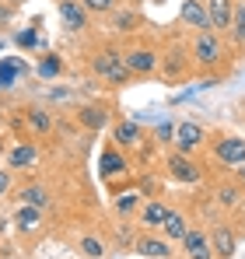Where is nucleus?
<instances>
[{"label": "nucleus", "instance_id": "f257e3e1", "mask_svg": "<svg viewBox=\"0 0 245 259\" xmlns=\"http://www.w3.org/2000/svg\"><path fill=\"white\" fill-rule=\"evenodd\" d=\"M91 67H95V74L98 77H105L109 84H126L130 81V67H126V56H123L119 49H98L95 53V60H91Z\"/></svg>", "mask_w": 245, "mask_h": 259}, {"label": "nucleus", "instance_id": "f03ea898", "mask_svg": "<svg viewBox=\"0 0 245 259\" xmlns=\"http://www.w3.org/2000/svg\"><path fill=\"white\" fill-rule=\"evenodd\" d=\"M175 147H179L182 154L200 151V147H203V126H200V123H193V119L179 123V126H175Z\"/></svg>", "mask_w": 245, "mask_h": 259}, {"label": "nucleus", "instance_id": "7ed1b4c3", "mask_svg": "<svg viewBox=\"0 0 245 259\" xmlns=\"http://www.w3.org/2000/svg\"><path fill=\"white\" fill-rule=\"evenodd\" d=\"M182 249H186V259H214V242H210V235L200 231V228H189L186 231Z\"/></svg>", "mask_w": 245, "mask_h": 259}, {"label": "nucleus", "instance_id": "20e7f679", "mask_svg": "<svg viewBox=\"0 0 245 259\" xmlns=\"http://www.w3.org/2000/svg\"><path fill=\"white\" fill-rule=\"evenodd\" d=\"M60 25L67 28V32H81L84 25H88V7H84L81 0H60Z\"/></svg>", "mask_w": 245, "mask_h": 259}, {"label": "nucleus", "instance_id": "39448f33", "mask_svg": "<svg viewBox=\"0 0 245 259\" xmlns=\"http://www.w3.org/2000/svg\"><path fill=\"white\" fill-rule=\"evenodd\" d=\"M193 56H196L203 67H214V63L221 60V39H217L214 32H200L196 42H193Z\"/></svg>", "mask_w": 245, "mask_h": 259}, {"label": "nucleus", "instance_id": "423d86ee", "mask_svg": "<svg viewBox=\"0 0 245 259\" xmlns=\"http://www.w3.org/2000/svg\"><path fill=\"white\" fill-rule=\"evenodd\" d=\"M123 56H126L130 74H154V67H158V53L147 49V46H137V49H130V53H123Z\"/></svg>", "mask_w": 245, "mask_h": 259}, {"label": "nucleus", "instance_id": "0eeeda50", "mask_svg": "<svg viewBox=\"0 0 245 259\" xmlns=\"http://www.w3.org/2000/svg\"><path fill=\"white\" fill-rule=\"evenodd\" d=\"M207 14H210L214 32H228L231 21H235V4L231 0H207Z\"/></svg>", "mask_w": 245, "mask_h": 259}, {"label": "nucleus", "instance_id": "6e6552de", "mask_svg": "<svg viewBox=\"0 0 245 259\" xmlns=\"http://www.w3.org/2000/svg\"><path fill=\"white\" fill-rule=\"evenodd\" d=\"M168 175L172 179H179V182H200V165L196 161H189V154H172L168 158Z\"/></svg>", "mask_w": 245, "mask_h": 259}, {"label": "nucleus", "instance_id": "1a4fd4ad", "mask_svg": "<svg viewBox=\"0 0 245 259\" xmlns=\"http://www.w3.org/2000/svg\"><path fill=\"white\" fill-rule=\"evenodd\" d=\"M182 21L189 28H200V32H214L210 28V14H207V4L200 0H182Z\"/></svg>", "mask_w": 245, "mask_h": 259}, {"label": "nucleus", "instance_id": "9d476101", "mask_svg": "<svg viewBox=\"0 0 245 259\" xmlns=\"http://www.w3.org/2000/svg\"><path fill=\"white\" fill-rule=\"evenodd\" d=\"M217 161H224V165H242L245 161V140L242 137H224V140H217Z\"/></svg>", "mask_w": 245, "mask_h": 259}, {"label": "nucleus", "instance_id": "9b49d317", "mask_svg": "<svg viewBox=\"0 0 245 259\" xmlns=\"http://www.w3.org/2000/svg\"><path fill=\"white\" fill-rule=\"evenodd\" d=\"M137 252L147 256V259H165V256H172V245H168V238L140 235V238H137Z\"/></svg>", "mask_w": 245, "mask_h": 259}, {"label": "nucleus", "instance_id": "f8f14e48", "mask_svg": "<svg viewBox=\"0 0 245 259\" xmlns=\"http://www.w3.org/2000/svg\"><path fill=\"white\" fill-rule=\"evenodd\" d=\"M35 158H39V147L25 140V144H14V147H11L7 165H11V168H32V165H35Z\"/></svg>", "mask_w": 245, "mask_h": 259}, {"label": "nucleus", "instance_id": "ddd939ff", "mask_svg": "<svg viewBox=\"0 0 245 259\" xmlns=\"http://www.w3.org/2000/svg\"><path fill=\"white\" fill-rule=\"evenodd\" d=\"M210 242H214V256H217V259H231V256H235V235H231L224 224H221V228H214Z\"/></svg>", "mask_w": 245, "mask_h": 259}, {"label": "nucleus", "instance_id": "4468645a", "mask_svg": "<svg viewBox=\"0 0 245 259\" xmlns=\"http://www.w3.org/2000/svg\"><path fill=\"white\" fill-rule=\"evenodd\" d=\"M39 221H42V210H39V207H28V203H21V210L14 214V228H18L21 235H32V231L39 228Z\"/></svg>", "mask_w": 245, "mask_h": 259}, {"label": "nucleus", "instance_id": "2eb2a0df", "mask_svg": "<svg viewBox=\"0 0 245 259\" xmlns=\"http://www.w3.org/2000/svg\"><path fill=\"white\" fill-rule=\"evenodd\" d=\"M116 144H119V147H137V144H140V126H137V119H119V123H116Z\"/></svg>", "mask_w": 245, "mask_h": 259}, {"label": "nucleus", "instance_id": "dca6fc26", "mask_svg": "<svg viewBox=\"0 0 245 259\" xmlns=\"http://www.w3.org/2000/svg\"><path fill=\"white\" fill-rule=\"evenodd\" d=\"M168 214H172V210H168L165 203H158V200H154V203H144L140 221H144V228H161L165 221H168Z\"/></svg>", "mask_w": 245, "mask_h": 259}, {"label": "nucleus", "instance_id": "f3484780", "mask_svg": "<svg viewBox=\"0 0 245 259\" xmlns=\"http://www.w3.org/2000/svg\"><path fill=\"white\" fill-rule=\"evenodd\" d=\"M98 168H102V175H105V179L123 175V168H126V158H123L119 151H105V154H102V161H98Z\"/></svg>", "mask_w": 245, "mask_h": 259}, {"label": "nucleus", "instance_id": "a211bd4d", "mask_svg": "<svg viewBox=\"0 0 245 259\" xmlns=\"http://www.w3.org/2000/svg\"><path fill=\"white\" fill-rule=\"evenodd\" d=\"M161 231H165V238H172V242H182V238H186V231H189V228H186V217L172 210V214H168V221L161 224Z\"/></svg>", "mask_w": 245, "mask_h": 259}, {"label": "nucleus", "instance_id": "6ab92c4d", "mask_svg": "<svg viewBox=\"0 0 245 259\" xmlns=\"http://www.w3.org/2000/svg\"><path fill=\"white\" fill-rule=\"evenodd\" d=\"M18 200H21V203H28V207H46V203H49V193H46V189H42V186H25V189H21V193H18Z\"/></svg>", "mask_w": 245, "mask_h": 259}, {"label": "nucleus", "instance_id": "aec40b11", "mask_svg": "<svg viewBox=\"0 0 245 259\" xmlns=\"http://www.w3.org/2000/svg\"><path fill=\"white\" fill-rule=\"evenodd\" d=\"M25 123H28V130H32V133H49V130H53V119H49L42 109H32V112L25 116Z\"/></svg>", "mask_w": 245, "mask_h": 259}, {"label": "nucleus", "instance_id": "412c9836", "mask_svg": "<svg viewBox=\"0 0 245 259\" xmlns=\"http://www.w3.org/2000/svg\"><path fill=\"white\" fill-rule=\"evenodd\" d=\"M81 252L88 259H102V256H105V245H102L95 235H84V238H81Z\"/></svg>", "mask_w": 245, "mask_h": 259}, {"label": "nucleus", "instance_id": "4be33fe9", "mask_svg": "<svg viewBox=\"0 0 245 259\" xmlns=\"http://www.w3.org/2000/svg\"><path fill=\"white\" fill-rule=\"evenodd\" d=\"M18 70H21V63H14V60H7V63H0V88H11V84H14V77H18Z\"/></svg>", "mask_w": 245, "mask_h": 259}, {"label": "nucleus", "instance_id": "5701e85b", "mask_svg": "<svg viewBox=\"0 0 245 259\" xmlns=\"http://www.w3.org/2000/svg\"><path fill=\"white\" fill-rule=\"evenodd\" d=\"M137 25H140V18H137L133 11H116V28H119V32H133Z\"/></svg>", "mask_w": 245, "mask_h": 259}, {"label": "nucleus", "instance_id": "b1692460", "mask_svg": "<svg viewBox=\"0 0 245 259\" xmlns=\"http://www.w3.org/2000/svg\"><path fill=\"white\" fill-rule=\"evenodd\" d=\"M231 32H235V39L245 42V0L235 7V21H231Z\"/></svg>", "mask_w": 245, "mask_h": 259}, {"label": "nucleus", "instance_id": "393cba45", "mask_svg": "<svg viewBox=\"0 0 245 259\" xmlns=\"http://www.w3.org/2000/svg\"><path fill=\"white\" fill-rule=\"evenodd\" d=\"M81 123H84V126H91V130H98L102 123H105V112H102V109H84Z\"/></svg>", "mask_w": 245, "mask_h": 259}, {"label": "nucleus", "instance_id": "a878e982", "mask_svg": "<svg viewBox=\"0 0 245 259\" xmlns=\"http://www.w3.org/2000/svg\"><path fill=\"white\" fill-rule=\"evenodd\" d=\"M88 11H95V14H112L116 11V0H81Z\"/></svg>", "mask_w": 245, "mask_h": 259}, {"label": "nucleus", "instance_id": "bb28decb", "mask_svg": "<svg viewBox=\"0 0 245 259\" xmlns=\"http://www.w3.org/2000/svg\"><path fill=\"white\" fill-rule=\"evenodd\" d=\"M39 74H42V77L60 74V56H46V60H42V67H39Z\"/></svg>", "mask_w": 245, "mask_h": 259}, {"label": "nucleus", "instance_id": "cd10ccee", "mask_svg": "<svg viewBox=\"0 0 245 259\" xmlns=\"http://www.w3.org/2000/svg\"><path fill=\"white\" fill-rule=\"evenodd\" d=\"M133 207H137V193H123L119 200H116V210H119V214H130Z\"/></svg>", "mask_w": 245, "mask_h": 259}, {"label": "nucleus", "instance_id": "c85d7f7f", "mask_svg": "<svg viewBox=\"0 0 245 259\" xmlns=\"http://www.w3.org/2000/svg\"><path fill=\"white\" fill-rule=\"evenodd\" d=\"M217 200H221L224 207H235V203H238V189H231V186H224V189H217Z\"/></svg>", "mask_w": 245, "mask_h": 259}, {"label": "nucleus", "instance_id": "c756f323", "mask_svg": "<svg viewBox=\"0 0 245 259\" xmlns=\"http://www.w3.org/2000/svg\"><path fill=\"white\" fill-rule=\"evenodd\" d=\"M42 39H39V32H21L18 35V46H25V49H35Z\"/></svg>", "mask_w": 245, "mask_h": 259}, {"label": "nucleus", "instance_id": "7c9ffc66", "mask_svg": "<svg viewBox=\"0 0 245 259\" xmlns=\"http://www.w3.org/2000/svg\"><path fill=\"white\" fill-rule=\"evenodd\" d=\"M165 70H168V77H172V74L179 77V74L186 70V63H182V60H172V53H168V63H165Z\"/></svg>", "mask_w": 245, "mask_h": 259}, {"label": "nucleus", "instance_id": "2f4dec72", "mask_svg": "<svg viewBox=\"0 0 245 259\" xmlns=\"http://www.w3.org/2000/svg\"><path fill=\"white\" fill-rule=\"evenodd\" d=\"M11 193V172H0V196Z\"/></svg>", "mask_w": 245, "mask_h": 259}, {"label": "nucleus", "instance_id": "473e14b6", "mask_svg": "<svg viewBox=\"0 0 245 259\" xmlns=\"http://www.w3.org/2000/svg\"><path fill=\"white\" fill-rule=\"evenodd\" d=\"M238 175H242V179H245V161H242V168H238Z\"/></svg>", "mask_w": 245, "mask_h": 259}, {"label": "nucleus", "instance_id": "72a5a7b5", "mask_svg": "<svg viewBox=\"0 0 245 259\" xmlns=\"http://www.w3.org/2000/svg\"><path fill=\"white\" fill-rule=\"evenodd\" d=\"M7 4H18V0H7Z\"/></svg>", "mask_w": 245, "mask_h": 259}]
</instances>
